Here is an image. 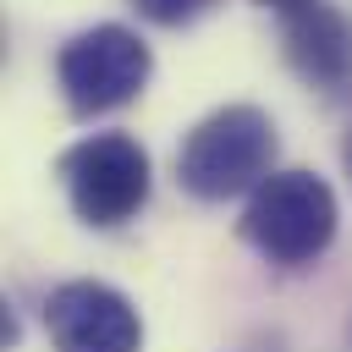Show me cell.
<instances>
[{
    "label": "cell",
    "instance_id": "3",
    "mask_svg": "<svg viewBox=\"0 0 352 352\" xmlns=\"http://www.w3.org/2000/svg\"><path fill=\"white\" fill-rule=\"evenodd\" d=\"M148 72H154L148 44L121 22L82 28L55 55V77H60V94H66L72 116H104V110L132 104L143 94Z\"/></svg>",
    "mask_w": 352,
    "mask_h": 352
},
{
    "label": "cell",
    "instance_id": "8",
    "mask_svg": "<svg viewBox=\"0 0 352 352\" xmlns=\"http://www.w3.org/2000/svg\"><path fill=\"white\" fill-rule=\"evenodd\" d=\"M258 6H275V11H297V6H308V0H258Z\"/></svg>",
    "mask_w": 352,
    "mask_h": 352
},
{
    "label": "cell",
    "instance_id": "5",
    "mask_svg": "<svg viewBox=\"0 0 352 352\" xmlns=\"http://www.w3.org/2000/svg\"><path fill=\"white\" fill-rule=\"evenodd\" d=\"M44 324H50L55 352H138L143 346L138 308L104 280L55 286L44 302Z\"/></svg>",
    "mask_w": 352,
    "mask_h": 352
},
{
    "label": "cell",
    "instance_id": "1",
    "mask_svg": "<svg viewBox=\"0 0 352 352\" xmlns=\"http://www.w3.org/2000/svg\"><path fill=\"white\" fill-rule=\"evenodd\" d=\"M270 165H275V121L258 104H226L204 116L176 148V182L204 204L253 192L264 176H275Z\"/></svg>",
    "mask_w": 352,
    "mask_h": 352
},
{
    "label": "cell",
    "instance_id": "7",
    "mask_svg": "<svg viewBox=\"0 0 352 352\" xmlns=\"http://www.w3.org/2000/svg\"><path fill=\"white\" fill-rule=\"evenodd\" d=\"M138 16H148L154 28H187V22H198V16H209L220 0H126Z\"/></svg>",
    "mask_w": 352,
    "mask_h": 352
},
{
    "label": "cell",
    "instance_id": "2",
    "mask_svg": "<svg viewBox=\"0 0 352 352\" xmlns=\"http://www.w3.org/2000/svg\"><path fill=\"white\" fill-rule=\"evenodd\" d=\"M242 236L280 270L314 264L336 236V192L314 170H275L253 187L242 209Z\"/></svg>",
    "mask_w": 352,
    "mask_h": 352
},
{
    "label": "cell",
    "instance_id": "4",
    "mask_svg": "<svg viewBox=\"0 0 352 352\" xmlns=\"http://www.w3.org/2000/svg\"><path fill=\"white\" fill-rule=\"evenodd\" d=\"M60 182L88 226H121L148 204V154L126 132H94L60 154Z\"/></svg>",
    "mask_w": 352,
    "mask_h": 352
},
{
    "label": "cell",
    "instance_id": "9",
    "mask_svg": "<svg viewBox=\"0 0 352 352\" xmlns=\"http://www.w3.org/2000/svg\"><path fill=\"white\" fill-rule=\"evenodd\" d=\"M346 170H352V138H346Z\"/></svg>",
    "mask_w": 352,
    "mask_h": 352
},
{
    "label": "cell",
    "instance_id": "6",
    "mask_svg": "<svg viewBox=\"0 0 352 352\" xmlns=\"http://www.w3.org/2000/svg\"><path fill=\"white\" fill-rule=\"evenodd\" d=\"M280 44H286V60L302 82H314L324 94H341L352 82V22L336 6L308 0V6L286 11Z\"/></svg>",
    "mask_w": 352,
    "mask_h": 352
}]
</instances>
